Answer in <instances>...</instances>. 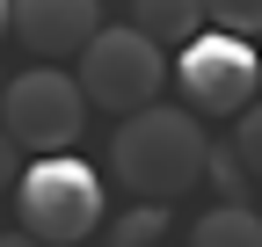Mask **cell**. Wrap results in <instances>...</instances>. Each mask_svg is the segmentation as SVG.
I'll return each mask as SVG.
<instances>
[{
    "label": "cell",
    "instance_id": "cell-1",
    "mask_svg": "<svg viewBox=\"0 0 262 247\" xmlns=\"http://www.w3.org/2000/svg\"><path fill=\"white\" fill-rule=\"evenodd\" d=\"M204 153H211V138H204V124H196L189 102H182V109L146 102V109H131V116L117 124V138H110V175L124 182V196H160V204H175V196H189L196 182H204Z\"/></svg>",
    "mask_w": 262,
    "mask_h": 247
},
{
    "label": "cell",
    "instance_id": "cell-2",
    "mask_svg": "<svg viewBox=\"0 0 262 247\" xmlns=\"http://www.w3.org/2000/svg\"><path fill=\"white\" fill-rule=\"evenodd\" d=\"M15 211H22V233H37L44 247H73L88 233H102V175L73 145L37 153L15 182Z\"/></svg>",
    "mask_w": 262,
    "mask_h": 247
},
{
    "label": "cell",
    "instance_id": "cell-3",
    "mask_svg": "<svg viewBox=\"0 0 262 247\" xmlns=\"http://www.w3.org/2000/svg\"><path fill=\"white\" fill-rule=\"evenodd\" d=\"M168 51H160L139 22H124V29H95V37L80 44V95L95 102V109H117V116H131V109H146V102H160V87H168Z\"/></svg>",
    "mask_w": 262,
    "mask_h": 247
},
{
    "label": "cell",
    "instance_id": "cell-4",
    "mask_svg": "<svg viewBox=\"0 0 262 247\" xmlns=\"http://www.w3.org/2000/svg\"><path fill=\"white\" fill-rule=\"evenodd\" d=\"M0 124L22 153H66L88 124V95L58 58H44V66H29L0 87Z\"/></svg>",
    "mask_w": 262,
    "mask_h": 247
},
{
    "label": "cell",
    "instance_id": "cell-5",
    "mask_svg": "<svg viewBox=\"0 0 262 247\" xmlns=\"http://www.w3.org/2000/svg\"><path fill=\"white\" fill-rule=\"evenodd\" d=\"M175 87L196 116H241L262 87V51H248V37L233 29H196L175 58Z\"/></svg>",
    "mask_w": 262,
    "mask_h": 247
},
{
    "label": "cell",
    "instance_id": "cell-6",
    "mask_svg": "<svg viewBox=\"0 0 262 247\" xmlns=\"http://www.w3.org/2000/svg\"><path fill=\"white\" fill-rule=\"evenodd\" d=\"M102 29V0H15V37L44 58L80 51Z\"/></svg>",
    "mask_w": 262,
    "mask_h": 247
},
{
    "label": "cell",
    "instance_id": "cell-7",
    "mask_svg": "<svg viewBox=\"0 0 262 247\" xmlns=\"http://www.w3.org/2000/svg\"><path fill=\"white\" fill-rule=\"evenodd\" d=\"M189 247H262V211H248L241 196H219L204 218H196Z\"/></svg>",
    "mask_w": 262,
    "mask_h": 247
},
{
    "label": "cell",
    "instance_id": "cell-8",
    "mask_svg": "<svg viewBox=\"0 0 262 247\" xmlns=\"http://www.w3.org/2000/svg\"><path fill=\"white\" fill-rule=\"evenodd\" d=\"M131 22L153 44H189L204 29V0H131Z\"/></svg>",
    "mask_w": 262,
    "mask_h": 247
},
{
    "label": "cell",
    "instance_id": "cell-9",
    "mask_svg": "<svg viewBox=\"0 0 262 247\" xmlns=\"http://www.w3.org/2000/svg\"><path fill=\"white\" fill-rule=\"evenodd\" d=\"M102 233H110V247H160L168 240V204L160 196H131Z\"/></svg>",
    "mask_w": 262,
    "mask_h": 247
},
{
    "label": "cell",
    "instance_id": "cell-10",
    "mask_svg": "<svg viewBox=\"0 0 262 247\" xmlns=\"http://www.w3.org/2000/svg\"><path fill=\"white\" fill-rule=\"evenodd\" d=\"M204 182H211L219 196H248V167H241V153H233V145H211V153H204Z\"/></svg>",
    "mask_w": 262,
    "mask_h": 247
},
{
    "label": "cell",
    "instance_id": "cell-11",
    "mask_svg": "<svg viewBox=\"0 0 262 247\" xmlns=\"http://www.w3.org/2000/svg\"><path fill=\"white\" fill-rule=\"evenodd\" d=\"M204 15L233 37H262V0H204Z\"/></svg>",
    "mask_w": 262,
    "mask_h": 247
},
{
    "label": "cell",
    "instance_id": "cell-12",
    "mask_svg": "<svg viewBox=\"0 0 262 247\" xmlns=\"http://www.w3.org/2000/svg\"><path fill=\"white\" fill-rule=\"evenodd\" d=\"M233 153H241V167L262 182V102L241 109V131H233Z\"/></svg>",
    "mask_w": 262,
    "mask_h": 247
},
{
    "label": "cell",
    "instance_id": "cell-13",
    "mask_svg": "<svg viewBox=\"0 0 262 247\" xmlns=\"http://www.w3.org/2000/svg\"><path fill=\"white\" fill-rule=\"evenodd\" d=\"M22 167H29V160H22V145L8 138V124H0V189H15V182H22Z\"/></svg>",
    "mask_w": 262,
    "mask_h": 247
},
{
    "label": "cell",
    "instance_id": "cell-14",
    "mask_svg": "<svg viewBox=\"0 0 262 247\" xmlns=\"http://www.w3.org/2000/svg\"><path fill=\"white\" fill-rule=\"evenodd\" d=\"M0 247H44L37 233H0Z\"/></svg>",
    "mask_w": 262,
    "mask_h": 247
},
{
    "label": "cell",
    "instance_id": "cell-15",
    "mask_svg": "<svg viewBox=\"0 0 262 247\" xmlns=\"http://www.w3.org/2000/svg\"><path fill=\"white\" fill-rule=\"evenodd\" d=\"M8 29H15V0H0V37H8Z\"/></svg>",
    "mask_w": 262,
    "mask_h": 247
},
{
    "label": "cell",
    "instance_id": "cell-16",
    "mask_svg": "<svg viewBox=\"0 0 262 247\" xmlns=\"http://www.w3.org/2000/svg\"><path fill=\"white\" fill-rule=\"evenodd\" d=\"M0 87H8V73H0Z\"/></svg>",
    "mask_w": 262,
    "mask_h": 247
}]
</instances>
